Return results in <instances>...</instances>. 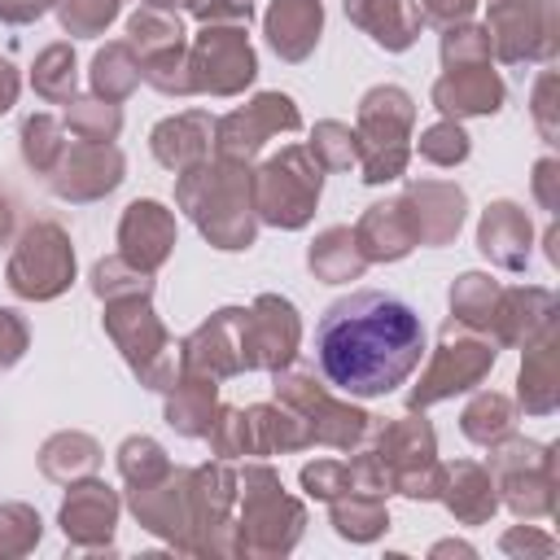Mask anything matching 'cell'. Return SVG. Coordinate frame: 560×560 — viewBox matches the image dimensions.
<instances>
[{
  "instance_id": "6da1fadb",
  "label": "cell",
  "mask_w": 560,
  "mask_h": 560,
  "mask_svg": "<svg viewBox=\"0 0 560 560\" xmlns=\"http://www.w3.org/2000/svg\"><path fill=\"white\" fill-rule=\"evenodd\" d=\"M319 372L359 398L389 394L424 359L420 315L394 293H350L332 302L315 328Z\"/></svg>"
},
{
  "instance_id": "7a4b0ae2",
  "label": "cell",
  "mask_w": 560,
  "mask_h": 560,
  "mask_svg": "<svg viewBox=\"0 0 560 560\" xmlns=\"http://www.w3.org/2000/svg\"><path fill=\"white\" fill-rule=\"evenodd\" d=\"M70 271H74V254H70L66 236L44 223L22 241V254L13 258V271H9L13 280L9 284L22 298H52L70 280Z\"/></svg>"
},
{
  "instance_id": "3957f363",
  "label": "cell",
  "mask_w": 560,
  "mask_h": 560,
  "mask_svg": "<svg viewBox=\"0 0 560 560\" xmlns=\"http://www.w3.org/2000/svg\"><path fill=\"white\" fill-rule=\"evenodd\" d=\"M319 0H276L267 13V39L284 57H302L319 39Z\"/></svg>"
},
{
  "instance_id": "277c9868",
  "label": "cell",
  "mask_w": 560,
  "mask_h": 560,
  "mask_svg": "<svg viewBox=\"0 0 560 560\" xmlns=\"http://www.w3.org/2000/svg\"><path fill=\"white\" fill-rule=\"evenodd\" d=\"M114 512H118V503H114V494H109L105 486H79V490L66 499V508H61V529H66V538H74V542L109 538Z\"/></svg>"
},
{
  "instance_id": "5b68a950",
  "label": "cell",
  "mask_w": 560,
  "mask_h": 560,
  "mask_svg": "<svg viewBox=\"0 0 560 560\" xmlns=\"http://www.w3.org/2000/svg\"><path fill=\"white\" fill-rule=\"evenodd\" d=\"M385 529V512L376 503H350V508H337V534L341 538H354V542H368Z\"/></svg>"
},
{
  "instance_id": "8992f818",
  "label": "cell",
  "mask_w": 560,
  "mask_h": 560,
  "mask_svg": "<svg viewBox=\"0 0 560 560\" xmlns=\"http://www.w3.org/2000/svg\"><path fill=\"white\" fill-rule=\"evenodd\" d=\"M22 341H26V332L13 319V311H0V363H13L22 354Z\"/></svg>"
},
{
  "instance_id": "52a82bcc",
  "label": "cell",
  "mask_w": 560,
  "mask_h": 560,
  "mask_svg": "<svg viewBox=\"0 0 560 560\" xmlns=\"http://www.w3.org/2000/svg\"><path fill=\"white\" fill-rule=\"evenodd\" d=\"M13 92H18V79H13V66L0 61V114L13 105Z\"/></svg>"
}]
</instances>
